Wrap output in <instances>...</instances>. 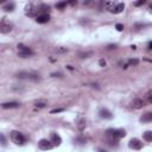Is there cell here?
<instances>
[{
  "label": "cell",
  "instance_id": "17",
  "mask_svg": "<svg viewBox=\"0 0 152 152\" xmlns=\"http://www.w3.org/2000/svg\"><path fill=\"white\" fill-rule=\"evenodd\" d=\"M14 7H16V5H14V3H7V4H5L4 5V10L6 11V12H12L13 10H14Z\"/></svg>",
  "mask_w": 152,
  "mask_h": 152
},
{
  "label": "cell",
  "instance_id": "29",
  "mask_svg": "<svg viewBox=\"0 0 152 152\" xmlns=\"http://www.w3.org/2000/svg\"><path fill=\"white\" fill-rule=\"evenodd\" d=\"M148 49H152V42L148 44Z\"/></svg>",
  "mask_w": 152,
  "mask_h": 152
},
{
  "label": "cell",
  "instance_id": "18",
  "mask_svg": "<svg viewBox=\"0 0 152 152\" xmlns=\"http://www.w3.org/2000/svg\"><path fill=\"white\" fill-rule=\"evenodd\" d=\"M144 139H145L146 141L152 143V131H146V132L144 133Z\"/></svg>",
  "mask_w": 152,
  "mask_h": 152
},
{
  "label": "cell",
  "instance_id": "22",
  "mask_svg": "<svg viewBox=\"0 0 152 152\" xmlns=\"http://www.w3.org/2000/svg\"><path fill=\"white\" fill-rule=\"evenodd\" d=\"M45 106H46L45 102H37V103H36V107H38V108H44Z\"/></svg>",
  "mask_w": 152,
  "mask_h": 152
},
{
  "label": "cell",
  "instance_id": "20",
  "mask_svg": "<svg viewBox=\"0 0 152 152\" xmlns=\"http://www.w3.org/2000/svg\"><path fill=\"white\" fill-rule=\"evenodd\" d=\"M138 63H139L138 59H130V61H128V64H130V66H137Z\"/></svg>",
  "mask_w": 152,
  "mask_h": 152
},
{
  "label": "cell",
  "instance_id": "5",
  "mask_svg": "<svg viewBox=\"0 0 152 152\" xmlns=\"http://www.w3.org/2000/svg\"><path fill=\"white\" fill-rule=\"evenodd\" d=\"M38 147H39L41 150L46 151V150H51V148L54 147V144H52L50 140H48V139H41V140L38 141Z\"/></svg>",
  "mask_w": 152,
  "mask_h": 152
},
{
  "label": "cell",
  "instance_id": "16",
  "mask_svg": "<svg viewBox=\"0 0 152 152\" xmlns=\"http://www.w3.org/2000/svg\"><path fill=\"white\" fill-rule=\"evenodd\" d=\"M105 6H106V9H107L109 12H112V13H113V11H114V9H115L116 4H115V3H113V1H106V3H105Z\"/></svg>",
  "mask_w": 152,
  "mask_h": 152
},
{
  "label": "cell",
  "instance_id": "23",
  "mask_svg": "<svg viewBox=\"0 0 152 152\" xmlns=\"http://www.w3.org/2000/svg\"><path fill=\"white\" fill-rule=\"evenodd\" d=\"M63 111H64L63 108H56V109H52L50 113H51V114H54V113H59V112H63Z\"/></svg>",
  "mask_w": 152,
  "mask_h": 152
},
{
  "label": "cell",
  "instance_id": "21",
  "mask_svg": "<svg viewBox=\"0 0 152 152\" xmlns=\"http://www.w3.org/2000/svg\"><path fill=\"white\" fill-rule=\"evenodd\" d=\"M66 6H67V3H58V4H56L57 9H64Z\"/></svg>",
  "mask_w": 152,
  "mask_h": 152
},
{
  "label": "cell",
  "instance_id": "6",
  "mask_svg": "<svg viewBox=\"0 0 152 152\" xmlns=\"http://www.w3.org/2000/svg\"><path fill=\"white\" fill-rule=\"evenodd\" d=\"M12 24L7 23L5 19L1 20V24H0V31H1V34H9L12 31Z\"/></svg>",
  "mask_w": 152,
  "mask_h": 152
},
{
  "label": "cell",
  "instance_id": "10",
  "mask_svg": "<svg viewBox=\"0 0 152 152\" xmlns=\"http://www.w3.org/2000/svg\"><path fill=\"white\" fill-rule=\"evenodd\" d=\"M36 20H37V23H39V24H45V23H48L49 20H50V16L49 14H46V13H41V14H38L37 17H36Z\"/></svg>",
  "mask_w": 152,
  "mask_h": 152
},
{
  "label": "cell",
  "instance_id": "13",
  "mask_svg": "<svg viewBox=\"0 0 152 152\" xmlns=\"http://www.w3.org/2000/svg\"><path fill=\"white\" fill-rule=\"evenodd\" d=\"M141 123H151L152 121V112H147L145 114H143V116L140 118Z\"/></svg>",
  "mask_w": 152,
  "mask_h": 152
},
{
  "label": "cell",
  "instance_id": "8",
  "mask_svg": "<svg viewBox=\"0 0 152 152\" xmlns=\"http://www.w3.org/2000/svg\"><path fill=\"white\" fill-rule=\"evenodd\" d=\"M131 106H132V108H134V109H140V108H143V107L145 106V101H144L143 99H134V100L131 102Z\"/></svg>",
  "mask_w": 152,
  "mask_h": 152
},
{
  "label": "cell",
  "instance_id": "7",
  "mask_svg": "<svg viewBox=\"0 0 152 152\" xmlns=\"http://www.w3.org/2000/svg\"><path fill=\"white\" fill-rule=\"evenodd\" d=\"M128 146H130V148H132V150H140V148L143 147V143H141L139 139L133 138V139L130 140Z\"/></svg>",
  "mask_w": 152,
  "mask_h": 152
},
{
  "label": "cell",
  "instance_id": "9",
  "mask_svg": "<svg viewBox=\"0 0 152 152\" xmlns=\"http://www.w3.org/2000/svg\"><path fill=\"white\" fill-rule=\"evenodd\" d=\"M37 12H38V7H35V6L31 5V4H30L29 6H26V16H29V17H35Z\"/></svg>",
  "mask_w": 152,
  "mask_h": 152
},
{
  "label": "cell",
  "instance_id": "31",
  "mask_svg": "<svg viewBox=\"0 0 152 152\" xmlns=\"http://www.w3.org/2000/svg\"><path fill=\"white\" fill-rule=\"evenodd\" d=\"M99 152H106V151H103V150H99Z\"/></svg>",
  "mask_w": 152,
  "mask_h": 152
},
{
  "label": "cell",
  "instance_id": "3",
  "mask_svg": "<svg viewBox=\"0 0 152 152\" xmlns=\"http://www.w3.org/2000/svg\"><path fill=\"white\" fill-rule=\"evenodd\" d=\"M18 55H19V57H21V58H27V57H30V56L34 55V51L30 49L29 46L24 45V44H19V45H18Z\"/></svg>",
  "mask_w": 152,
  "mask_h": 152
},
{
  "label": "cell",
  "instance_id": "26",
  "mask_svg": "<svg viewBox=\"0 0 152 152\" xmlns=\"http://www.w3.org/2000/svg\"><path fill=\"white\" fill-rule=\"evenodd\" d=\"M100 66L101 67H105L106 66V61L105 59H100Z\"/></svg>",
  "mask_w": 152,
  "mask_h": 152
},
{
  "label": "cell",
  "instance_id": "1",
  "mask_svg": "<svg viewBox=\"0 0 152 152\" xmlns=\"http://www.w3.org/2000/svg\"><path fill=\"white\" fill-rule=\"evenodd\" d=\"M126 136V131L125 130H121V128H118V130H108L107 131V137L111 138V141H116L121 138H124Z\"/></svg>",
  "mask_w": 152,
  "mask_h": 152
},
{
  "label": "cell",
  "instance_id": "30",
  "mask_svg": "<svg viewBox=\"0 0 152 152\" xmlns=\"http://www.w3.org/2000/svg\"><path fill=\"white\" fill-rule=\"evenodd\" d=\"M150 12H151V13H152V4H151V5H150Z\"/></svg>",
  "mask_w": 152,
  "mask_h": 152
},
{
  "label": "cell",
  "instance_id": "14",
  "mask_svg": "<svg viewBox=\"0 0 152 152\" xmlns=\"http://www.w3.org/2000/svg\"><path fill=\"white\" fill-rule=\"evenodd\" d=\"M20 105L18 103V102H4L3 105H1V107L3 108H5V109H7V108H18Z\"/></svg>",
  "mask_w": 152,
  "mask_h": 152
},
{
  "label": "cell",
  "instance_id": "4",
  "mask_svg": "<svg viewBox=\"0 0 152 152\" xmlns=\"http://www.w3.org/2000/svg\"><path fill=\"white\" fill-rule=\"evenodd\" d=\"M17 77L19 78H25V80H34V81H38L39 76L36 74H31V73H26V71H20L17 74Z\"/></svg>",
  "mask_w": 152,
  "mask_h": 152
},
{
  "label": "cell",
  "instance_id": "11",
  "mask_svg": "<svg viewBox=\"0 0 152 152\" xmlns=\"http://www.w3.org/2000/svg\"><path fill=\"white\" fill-rule=\"evenodd\" d=\"M99 115H100V118H102V119H112V118H113L112 113H111L108 109H103V108L99 112Z\"/></svg>",
  "mask_w": 152,
  "mask_h": 152
},
{
  "label": "cell",
  "instance_id": "19",
  "mask_svg": "<svg viewBox=\"0 0 152 152\" xmlns=\"http://www.w3.org/2000/svg\"><path fill=\"white\" fill-rule=\"evenodd\" d=\"M145 99H146V101H147L148 103H152V90H150V92L146 93Z\"/></svg>",
  "mask_w": 152,
  "mask_h": 152
},
{
  "label": "cell",
  "instance_id": "15",
  "mask_svg": "<svg viewBox=\"0 0 152 152\" xmlns=\"http://www.w3.org/2000/svg\"><path fill=\"white\" fill-rule=\"evenodd\" d=\"M124 9H125V5H124L123 3L116 4V6H115V9H114L113 13H115V14H119V13H121V12L124 11Z\"/></svg>",
  "mask_w": 152,
  "mask_h": 152
},
{
  "label": "cell",
  "instance_id": "27",
  "mask_svg": "<svg viewBox=\"0 0 152 152\" xmlns=\"http://www.w3.org/2000/svg\"><path fill=\"white\" fill-rule=\"evenodd\" d=\"M1 143H3V145H4V146L6 145V140H5V137H4V134H1Z\"/></svg>",
  "mask_w": 152,
  "mask_h": 152
},
{
  "label": "cell",
  "instance_id": "28",
  "mask_svg": "<svg viewBox=\"0 0 152 152\" xmlns=\"http://www.w3.org/2000/svg\"><path fill=\"white\" fill-rule=\"evenodd\" d=\"M116 48V45H109L108 46V49H115Z\"/></svg>",
  "mask_w": 152,
  "mask_h": 152
},
{
  "label": "cell",
  "instance_id": "2",
  "mask_svg": "<svg viewBox=\"0 0 152 152\" xmlns=\"http://www.w3.org/2000/svg\"><path fill=\"white\" fill-rule=\"evenodd\" d=\"M11 140L16 145H24L26 143V137L20 132L13 131V132H11Z\"/></svg>",
  "mask_w": 152,
  "mask_h": 152
},
{
  "label": "cell",
  "instance_id": "25",
  "mask_svg": "<svg viewBox=\"0 0 152 152\" xmlns=\"http://www.w3.org/2000/svg\"><path fill=\"white\" fill-rule=\"evenodd\" d=\"M146 1H145V0H140V1H138V3H134V5L136 6H140V5H144Z\"/></svg>",
  "mask_w": 152,
  "mask_h": 152
},
{
  "label": "cell",
  "instance_id": "24",
  "mask_svg": "<svg viewBox=\"0 0 152 152\" xmlns=\"http://www.w3.org/2000/svg\"><path fill=\"white\" fill-rule=\"evenodd\" d=\"M116 30H118V31H123V30H124V25L123 24H116Z\"/></svg>",
  "mask_w": 152,
  "mask_h": 152
},
{
  "label": "cell",
  "instance_id": "12",
  "mask_svg": "<svg viewBox=\"0 0 152 152\" xmlns=\"http://www.w3.org/2000/svg\"><path fill=\"white\" fill-rule=\"evenodd\" d=\"M51 143L56 146L61 145V143H62V139H61V137L57 134V133H51Z\"/></svg>",
  "mask_w": 152,
  "mask_h": 152
}]
</instances>
